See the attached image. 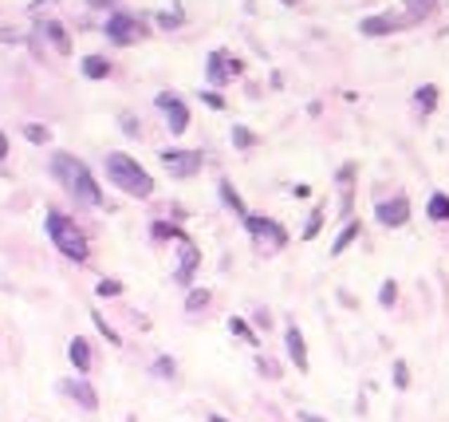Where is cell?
Listing matches in <instances>:
<instances>
[{
    "mask_svg": "<svg viewBox=\"0 0 449 422\" xmlns=\"http://www.w3.org/2000/svg\"><path fill=\"white\" fill-rule=\"evenodd\" d=\"M103 170H107L110 186L122 190V193H130V198H150V193H154V178H150V174L142 170L130 154L110 151L107 158H103Z\"/></svg>",
    "mask_w": 449,
    "mask_h": 422,
    "instance_id": "6da1fadb",
    "label": "cell"
},
{
    "mask_svg": "<svg viewBox=\"0 0 449 422\" xmlns=\"http://www.w3.org/2000/svg\"><path fill=\"white\" fill-rule=\"evenodd\" d=\"M426 210H429V217H434V222H449V198H445V193H434Z\"/></svg>",
    "mask_w": 449,
    "mask_h": 422,
    "instance_id": "ac0fdd59",
    "label": "cell"
},
{
    "mask_svg": "<svg viewBox=\"0 0 449 422\" xmlns=\"http://www.w3.org/2000/svg\"><path fill=\"white\" fill-rule=\"evenodd\" d=\"M209 422H225V418H221V414H213V418H209Z\"/></svg>",
    "mask_w": 449,
    "mask_h": 422,
    "instance_id": "f35d334b",
    "label": "cell"
},
{
    "mask_svg": "<svg viewBox=\"0 0 449 422\" xmlns=\"http://www.w3.org/2000/svg\"><path fill=\"white\" fill-rule=\"evenodd\" d=\"M158 107L166 111V122H170V131H174V134H181L186 127H190V111H186V103L174 99L170 91H162V95H158Z\"/></svg>",
    "mask_w": 449,
    "mask_h": 422,
    "instance_id": "ba28073f",
    "label": "cell"
},
{
    "mask_svg": "<svg viewBox=\"0 0 449 422\" xmlns=\"http://www.w3.org/2000/svg\"><path fill=\"white\" fill-rule=\"evenodd\" d=\"M63 391L79 402L83 411H99V395H95V387L87 379H63Z\"/></svg>",
    "mask_w": 449,
    "mask_h": 422,
    "instance_id": "7c38bea8",
    "label": "cell"
},
{
    "mask_svg": "<svg viewBox=\"0 0 449 422\" xmlns=\"http://www.w3.org/2000/svg\"><path fill=\"white\" fill-rule=\"evenodd\" d=\"M40 36H44V40L56 44V51H60V56H67V51H71V40H67V32H63V24L44 20V24H40Z\"/></svg>",
    "mask_w": 449,
    "mask_h": 422,
    "instance_id": "5bb4252c",
    "label": "cell"
},
{
    "mask_svg": "<svg viewBox=\"0 0 449 422\" xmlns=\"http://www.w3.org/2000/svg\"><path fill=\"white\" fill-rule=\"evenodd\" d=\"M91 320H95V328H99V335H103V340L110 343V347H119V332H115V328H110L107 320H103L99 312H91Z\"/></svg>",
    "mask_w": 449,
    "mask_h": 422,
    "instance_id": "ffe728a7",
    "label": "cell"
},
{
    "mask_svg": "<svg viewBox=\"0 0 449 422\" xmlns=\"http://www.w3.org/2000/svg\"><path fill=\"white\" fill-rule=\"evenodd\" d=\"M95 292H99V296H119L122 284L119 281H99V284H95Z\"/></svg>",
    "mask_w": 449,
    "mask_h": 422,
    "instance_id": "4dcf8cb0",
    "label": "cell"
},
{
    "mask_svg": "<svg viewBox=\"0 0 449 422\" xmlns=\"http://www.w3.org/2000/svg\"><path fill=\"white\" fill-rule=\"evenodd\" d=\"M233 142H237V146H252L256 139H252L249 127H233Z\"/></svg>",
    "mask_w": 449,
    "mask_h": 422,
    "instance_id": "f546056e",
    "label": "cell"
},
{
    "mask_svg": "<svg viewBox=\"0 0 449 422\" xmlns=\"http://www.w3.org/2000/svg\"><path fill=\"white\" fill-rule=\"evenodd\" d=\"M217 190H221V201H225V205H229V210L237 213L240 222H245V217H249V210H245V201H240V193L233 190V181H221Z\"/></svg>",
    "mask_w": 449,
    "mask_h": 422,
    "instance_id": "2e32d148",
    "label": "cell"
},
{
    "mask_svg": "<svg viewBox=\"0 0 449 422\" xmlns=\"http://www.w3.org/2000/svg\"><path fill=\"white\" fill-rule=\"evenodd\" d=\"M146 36V24L138 20V16H130V12H110L107 20V40L110 44H134Z\"/></svg>",
    "mask_w": 449,
    "mask_h": 422,
    "instance_id": "277c9868",
    "label": "cell"
},
{
    "mask_svg": "<svg viewBox=\"0 0 449 422\" xmlns=\"http://www.w3.org/2000/svg\"><path fill=\"white\" fill-rule=\"evenodd\" d=\"M299 422H323L320 414H311V411H299Z\"/></svg>",
    "mask_w": 449,
    "mask_h": 422,
    "instance_id": "d590c367",
    "label": "cell"
},
{
    "mask_svg": "<svg viewBox=\"0 0 449 422\" xmlns=\"http://www.w3.org/2000/svg\"><path fill=\"white\" fill-rule=\"evenodd\" d=\"M91 4H95V8H110V0H91Z\"/></svg>",
    "mask_w": 449,
    "mask_h": 422,
    "instance_id": "74e56055",
    "label": "cell"
},
{
    "mask_svg": "<svg viewBox=\"0 0 449 422\" xmlns=\"http://www.w3.org/2000/svg\"><path fill=\"white\" fill-rule=\"evenodd\" d=\"M83 75H87V79H107L110 63L103 60V56H87V60H83Z\"/></svg>",
    "mask_w": 449,
    "mask_h": 422,
    "instance_id": "e0dca14e",
    "label": "cell"
},
{
    "mask_svg": "<svg viewBox=\"0 0 449 422\" xmlns=\"http://www.w3.org/2000/svg\"><path fill=\"white\" fill-rule=\"evenodd\" d=\"M67 355H71V363L79 367V375L91 371V347H87V340H83V335H75V340L67 343Z\"/></svg>",
    "mask_w": 449,
    "mask_h": 422,
    "instance_id": "9a60e30c",
    "label": "cell"
},
{
    "mask_svg": "<svg viewBox=\"0 0 449 422\" xmlns=\"http://www.w3.org/2000/svg\"><path fill=\"white\" fill-rule=\"evenodd\" d=\"M414 99H418L422 111H434V107H438V87H429V83H426V87L414 91Z\"/></svg>",
    "mask_w": 449,
    "mask_h": 422,
    "instance_id": "d6986e66",
    "label": "cell"
},
{
    "mask_svg": "<svg viewBox=\"0 0 449 422\" xmlns=\"http://www.w3.org/2000/svg\"><path fill=\"white\" fill-rule=\"evenodd\" d=\"M394 300H398V284L386 281V284H382V292H379V304H382V308H390Z\"/></svg>",
    "mask_w": 449,
    "mask_h": 422,
    "instance_id": "4316f807",
    "label": "cell"
},
{
    "mask_svg": "<svg viewBox=\"0 0 449 422\" xmlns=\"http://www.w3.org/2000/svg\"><path fill=\"white\" fill-rule=\"evenodd\" d=\"M320 225H323V210H315V213H311V222L304 225V241H311V237L320 233Z\"/></svg>",
    "mask_w": 449,
    "mask_h": 422,
    "instance_id": "f1b7e54d",
    "label": "cell"
},
{
    "mask_svg": "<svg viewBox=\"0 0 449 422\" xmlns=\"http://www.w3.org/2000/svg\"><path fill=\"white\" fill-rule=\"evenodd\" d=\"M24 139L40 146V142H48V139H51V131L44 127V122H28V127H24Z\"/></svg>",
    "mask_w": 449,
    "mask_h": 422,
    "instance_id": "7402d4cb",
    "label": "cell"
},
{
    "mask_svg": "<svg viewBox=\"0 0 449 422\" xmlns=\"http://www.w3.org/2000/svg\"><path fill=\"white\" fill-rule=\"evenodd\" d=\"M288 359L296 363L299 371H308V347H304V335H299V328H288Z\"/></svg>",
    "mask_w": 449,
    "mask_h": 422,
    "instance_id": "4fadbf2b",
    "label": "cell"
},
{
    "mask_svg": "<svg viewBox=\"0 0 449 422\" xmlns=\"http://www.w3.org/2000/svg\"><path fill=\"white\" fill-rule=\"evenodd\" d=\"M394 387H398V391H406V387H410V371H406V363H402V359H394Z\"/></svg>",
    "mask_w": 449,
    "mask_h": 422,
    "instance_id": "83f0119b",
    "label": "cell"
},
{
    "mask_svg": "<svg viewBox=\"0 0 449 422\" xmlns=\"http://www.w3.org/2000/svg\"><path fill=\"white\" fill-rule=\"evenodd\" d=\"M122 131H126L130 139H138V119H134V115H122Z\"/></svg>",
    "mask_w": 449,
    "mask_h": 422,
    "instance_id": "1f68e13d",
    "label": "cell"
},
{
    "mask_svg": "<svg viewBox=\"0 0 449 422\" xmlns=\"http://www.w3.org/2000/svg\"><path fill=\"white\" fill-rule=\"evenodd\" d=\"M44 225H48V237L56 241V249L67 257V261H87V237L79 233V225L71 222L67 213L60 210H48V217H44Z\"/></svg>",
    "mask_w": 449,
    "mask_h": 422,
    "instance_id": "3957f363",
    "label": "cell"
},
{
    "mask_svg": "<svg viewBox=\"0 0 449 422\" xmlns=\"http://www.w3.org/2000/svg\"><path fill=\"white\" fill-rule=\"evenodd\" d=\"M245 229H249L260 245H268V249H284V245H288V233L280 229L276 222H268V217H256V213H249V217H245Z\"/></svg>",
    "mask_w": 449,
    "mask_h": 422,
    "instance_id": "5b68a950",
    "label": "cell"
},
{
    "mask_svg": "<svg viewBox=\"0 0 449 422\" xmlns=\"http://www.w3.org/2000/svg\"><path fill=\"white\" fill-rule=\"evenodd\" d=\"M434 4H438V0H410V20L429 16V12H434Z\"/></svg>",
    "mask_w": 449,
    "mask_h": 422,
    "instance_id": "484cf974",
    "label": "cell"
},
{
    "mask_svg": "<svg viewBox=\"0 0 449 422\" xmlns=\"http://www.w3.org/2000/svg\"><path fill=\"white\" fill-rule=\"evenodd\" d=\"M355 237H359V222H351L347 229H343L339 237H335V245H331V252H343V249H347L351 241H355Z\"/></svg>",
    "mask_w": 449,
    "mask_h": 422,
    "instance_id": "44dd1931",
    "label": "cell"
},
{
    "mask_svg": "<svg viewBox=\"0 0 449 422\" xmlns=\"http://www.w3.org/2000/svg\"><path fill=\"white\" fill-rule=\"evenodd\" d=\"M197 264H201L197 245L181 237V252H178V272H174V281H178V284H193V272H197Z\"/></svg>",
    "mask_w": 449,
    "mask_h": 422,
    "instance_id": "9c48e42d",
    "label": "cell"
},
{
    "mask_svg": "<svg viewBox=\"0 0 449 422\" xmlns=\"http://www.w3.org/2000/svg\"><path fill=\"white\" fill-rule=\"evenodd\" d=\"M260 371H264V375H272V379H276V375H280V367H276V363H272V359H260Z\"/></svg>",
    "mask_w": 449,
    "mask_h": 422,
    "instance_id": "836d02e7",
    "label": "cell"
},
{
    "mask_svg": "<svg viewBox=\"0 0 449 422\" xmlns=\"http://www.w3.org/2000/svg\"><path fill=\"white\" fill-rule=\"evenodd\" d=\"M205 103H209V107H217V111H221V107H225V99H221V95H213V91H209V95H205Z\"/></svg>",
    "mask_w": 449,
    "mask_h": 422,
    "instance_id": "e575fe53",
    "label": "cell"
},
{
    "mask_svg": "<svg viewBox=\"0 0 449 422\" xmlns=\"http://www.w3.org/2000/svg\"><path fill=\"white\" fill-rule=\"evenodd\" d=\"M229 332H233V335H240V340H249V343H256V332H252V328L240 320V316H233V320H229Z\"/></svg>",
    "mask_w": 449,
    "mask_h": 422,
    "instance_id": "cb8c5ba5",
    "label": "cell"
},
{
    "mask_svg": "<svg viewBox=\"0 0 449 422\" xmlns=\"http://www.w3.org/2000/svg\"><path fill=\"white\" fill-rule=\"evenodd\" d=\"M209 300H213V296H209L205 288H193V292H190V300H186V312H201V308H209Z\"/></svg>",
    "mask_w": 449,
    "mask_h": 422,
    "instance_id": "603a6c76",
    "label": "cell"
},
{
    "mask_svg": "<svg viewBox=\"0 0 449 422\" xmlns=\"http://www.w3.org/2000/svg\"><path fill=\"white\" fill-rule=\"evenodd\" d=\"M162 166L174 178H193L201 170V154L197 151H162Z\"/></svg>",
    "mask_w": 449,
    "mask_h": 422,
    "instance_id": "8992f818",
    "label": "cell"
},
{
    "mask_svg": "<svg viewBox=\"0 0 449 422\" xmlns=\"http://www.w3.org/2000/svg\"><path fill=\"white\" fill-rule=\"evenodd\" d=\"M375 217H379L386 229H398V225L410 222V201L406 198H390V201H379V210H375Z\"/></svg>",
    "mask_w": 449,
    "mask_h": 422,
    "instance_id": "52a82bcc",
    "label": "cell"
},
{
    "mask_svg": "<svg viewBox=\"0 0 449 422\" xmlns=\"http://www.w3.org/2000/svg\"><path fill=\"white\" fill-rule=\"evenodd\" d=\"M406 24H414L410 16H367V20L359 24L363 36H390V32L406 28Z\"/></svg>",
    "mask_w": 449,
    "mask_h": 422,
    "instance_id": "8fae6325",
    "label": "cell"
},
{
    "mask_svg": "<svg viewBox=\"0 0 449 422\" xmlns=\"http://www.w3.org/2000/svg\"><path fill=\"white\" fill-rule=\"evenodd\" d=\"M178 20H181V12H166V16H158V24H162V28H174Z\"/></svg>",
    "mask_w": 449,
    "mask_h": 422,
    "instance_id": "d6a6232c",
    "label": "cell"
},
{
    "mask_svg": "<svg viewBox=\"0 0 449 422\" xmlns=\"http://www.w3.org/2000/svg\"><path fill=\"white\" fill-rule=\"evenodd\" d=\"M154 375H158V379H174V375H178V363H174L170 355H162V359L154 363Z\"/></svg>",
    "mask_w": 449,
    "mask_h": 422,
    "instance_id": "d4e9b609",
    "label": "cell"
},
{
    "mask_svg": "<svg viewBox=\"0 0 449 422\" xmlns=\"http://www.w3.org/2000/svg\"><path fill=\"white\" fill-rule=\"evenodd\" d=\"M209 83H225V79H237L240 75V60H229L225 51H213L209 56V68H205Z\"/></svg>",
    "mask_w": 449,
    "mask_h": 422,
    "instance_id": "30bf717a",
    "label": "cell"
},
{
    "mask_svg": "<svg viewBox=\"0 0 449 422\" xmlns=\"http://www.w3.org/2000/svg\"><path fill=\"white\" fill-rule=\"evenodd\" d=\"M4 154H8V142H4V134H0V158H4Z\"/></svg>",
    "mask_w": 449,
    "mask_h": 422,
    "instance_id": "8d00e7d4",
    "label": "cell"
},
{
    "mask_svg": "<svg viewBox=\"0 0 449 422\" xmlns=\"http://www.w3.org/2000/svg\"><path fill=\"white\" fill-rule=\"evenodd\" d=\"M51 174L67 186V193L75 201H83V205H103V193L99 186H95V178H91V170L83 166L79 158H71V154H56L51 158Z\"/></svg>",
    "mask_w": 449,
    "mask_h": 422,
    "instance_id": "7a4b0ae2",
    "label": "cell"
}]
</instances>
